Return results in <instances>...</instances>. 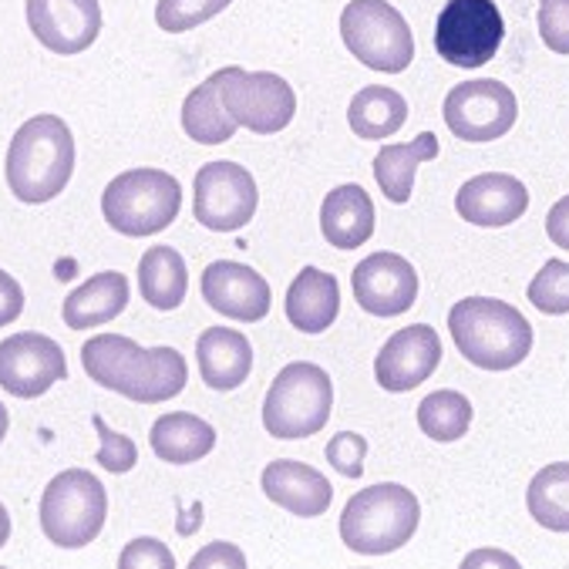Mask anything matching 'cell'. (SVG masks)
Returning <instances> with one entry per match:
<instances>
[{
    "label": "cell",
    "instance_id": "1",
    "mask_svg": "<svg viewBox=\"0 0 569 569\" xmlns=\"http://www.w3.org/2000/svg\"><path fill=\"white\" fill-rule=\"evenodd\" d=\"M84 375L136 405H162L186 391L189 365L176 348H139L132 337L98 333L81 348Z\"/></svg>",
    "mask_w": 569,
    "mask_h": 569
},
{
    "label": "cell",
    "instance_id": "2",
    "mask_svg": "<svg viewBox=\"0 0 569 569\" xmlns=\"http://www.w3.org/2000/svg\"><path fill=\"white\" fill-rule=\"evenodd\" d=\"M448 333L459 355L482 371H512L532 351V323L506 300L466 297L448 310Z\"/></svg>",
    "mask_w": 569,
    "mask_h": 569
},
{
    "label": "cell",
    "instance_id": "3",
    "mask_svg": "<svg viewBox=\"0 0 569 569\" xmlns=\"http://www.w3.org/2000/svg\"><path fill=\"white\" fill-rule=\"evenodd\" d=\"M8 189L28 202L41 206L58 199L74 176V139L64 119L34 116L28 119L8 146Z\"/></svg>",
    "mask_w": 569,
    "mask_h": 569
},
{
    "label": "cell",
    "instance_id": "4",
    "mask_svg": "<svg viewBox=\"0 0 569 569\" xmlns=\"http://www.w3.org/2000/svg\"><path fill=\"white\" fill-rule=\"evenodd\" d=\"M421 522V502L398 482H378L355 492L340 512V542L361 556H388L411 542Z\"/></svg>",
    "mask_w": 569,
    "mask_h": 569
},
{
    "label": "cell",
    "instance_id": "5",
    "mask_svg": "<svg viewBox=\"0 0 569 569\" xmlns=\"http://www.w3.org/2000/svg\"><path fill=\"white\" fill-rule=\"evenodd\" d=\"M182 186L162 169H129L101 192V216L116 233L129 240L156 237L179 219Z\"/></svg>",
    "mask_w": 569,
    "mask_h": 569
},
{
    "label": "cell",
    "instance_id": "6",
    "mask_svg": "<svg viewBox=\"0 0 569 569\" xmlns=\"http://www.w3.org/2000/svg\"><path fill=\"white\" fill-rule=\"evenodd\" d=\"M333 408V385L320 365L293 361L287 365L263 401V428L273 438L297 441L323 431Z\"/></svg>",
    "mask_w": 569,
    "mask_h": 569
},
{
    "label": "cell",
    "instance_id": "7",
    "mask_svg": "<svg viewBox=\"0 0 569 569\" xmlns=\"http://www.w3.org/2000/svg\"><path fill=\"white\" fill-rule=\"evenodd\" d=\"M41 532L61 549L94 542L108 519V492L88 469L58 472L41 496Z\"/></svg>",
    "mask_w": 569,
    "mask_h": 569
},
{
    "label": "cell",
    "instance_id": "8",
    "mask_svg": "<svg viewBox=\"0 0 569 569\" xmlns=\"http://www.w3.org/2000/svg\"><path fill=\"white\" fill-rule=\"evenodd\" d=\"M340 41L381 74H401L415 61V38L401 11L388 0H351L340 11Z\"/></svg>",
    "mask_w": 569,
    "mask_h": 569
},
{
    "label": "cell",
    "instance_id": "9",
    "mask_svg": "<svg viewBox=\"0 0 569 569\" xmlns=\"http://www.w3.org/2000/svg\"><path fill=\"white\" fill-rule=\"evenodd\" d=\"M219 101L226 116L253 136H277L297 116V94L287 78L273 71H247L240 64L219 68Z\"/></svg>",
    "mask_w": 569,
    "mask_h": 569
},
{
    "label": "cell",
    "instance_id": "10",
    "mask_svg": "<svg viewBox=\"0 0 569 569\" xmlns=\"http://www.w3.org/2000/svg\"><path fill=\"white\" fill-rule=\"evenodd\" d=\"M506 38L496 0H448L435 24V51L441 61L476 71L489 64Z\"/></svg>",
    "mask_w": 569,
    "mask_h": 569
},
{
    "label": "cell",
    "instance_id": "11",
    "mask_svg": "<svg viewBox=\"0 0 569 569\" xmlns=\"http://www.w3.org/2000/svg\"><path fill=\"white\" fill-rule=\"evenodd\" d=\"M516 116L519 101L512 88L496 78L455 84L441 104V119L448 132L462 142H496L516 126Z\"/></svg>",
    "mask_w": 569,
    "mask_h": 569
},
{
    "label": "cell",
    "instance_id": "12",
    "mask_svg": "<svg viewBox=\"0 0 569 569\" xmlns=\"http://www.w3.org/2000/svg\"><path fill=\"white\" fill-rule=\"evenodd\" d=\"M196 219L212 233H237L257 216L260 189L250 169L237 162H206L192 182Z\"/></svg>",
    "mask_w": 569,
    "mask_h": 569
},
{
    "label": "cell",
    "instance_id": "13",
    "mask_svg": "<svg viewBox=\"0 0 569 569\" xmlns=\"http://www.w3.org/2000/svg\"><path fill=\"white\" fill-rule=\"evenodd\" d=\"M68 378V361L54 337L24 330L0 340V388L31 401Z\"/></svg>",
    "mask_w": 569,
    "mask_h": 569
},
{
    "label": "cell",
    "instance_id": "14",
    "mask_svg": "<svg viewBox=\"0 0 569 569\" xmlns=\"http://www.w3.org/2000/svg\"><path fill=\"white\" fill-rule=\"evenodd\" d=\"M441 365V337L428 323L401 327L395 337L385 340V348L375 358V381L391 391L405 395L428 381Z\"/></svg>",
    "mask_w": 569,
    "mask_h": 569
},
{
    "label": "cell",
    "instance_id": "15",
    "mask_svg": "<svg viewBox=\"0 0 569 569\" xmlns=\"http://www.w3.org/2000/svg\"><path fill=\"white\" fill-rule=\"evenodd\" d=\"M28 28L54 54H81L101 34L98 0H28Z\"/></svg>",
    "mask_w": 569,
    "mask_h": 569
},
{
    "label": "cell",
    "instance_id": "16",
    "mask_svg": "<svg viewBox=\"0 0 569 569\" xmlns=\"http://www.w3.org/2000/svg\"><path fill=\"white\" fill-rule=\"evenodd\" d=\"M351 287L371 317H401L418 300V273L401 253H371L355 267Z\"/></svg>",
    "mask_w": 569,
    "mask_h": 569
},
{
    "label": "cell",
    "instance_id": "17",
    "mask_svg": "<svg viewBox=\"0 0 569 569\" xmlns=\"http://www.w3.org/2000/svg\"><path fill=\"white\" fill-rule=\"evenodd\" d=\"M202 300L230 320L260 323L270 313V283L247 263L216 260L202 270Z\"/></svg>",
    "mask_w": 569,
    "mask_h": 569
},
{
    "label": "cell",
    "instance_id": "18",
    "mask_svg": "<svg viewBox=\"0 0 569 569\" xmlns=\"http://www.w3.org/2000/svg\"><path fill=\"white\" fill-rule=\"evenodd\" d=\"M529 209V189L509 172H482L469 179L455 196V212L482 230H502L522 219Z\"/></svg>",
    "mask_w": 569,
    "mask_h": 569
},
{
    "label": "cell",
    "instance_id": "19",
    "mask_svg": "<svg viewBox=\"0 0 569 569\" xmlns=\"http://www.w3.org/2000/svg\"><path fill=\"white\" fill-rule=\"evenodd\" d=\"M263 496L287 509L290 516H300V519H317L330 509L333 502V489L327 482V476H320L317 469L303 466V462H293V459H277L263 469Z\"/></svg>",
    "mask_w": 569,
    "mask_h": 569
},
{
    "label": "cell",
    "instance_id": "20",
    "mask_svg": "<svg viewBox=\"0 0 569 569\" xmlns=\"http://www.w3.org/2000/svg\"><path fill=\"white\" fill-rule=\"evenodd\" d=\"M196 361L206 388L237 391L253 371V345L233 327H206L196 340Z\"/></svg>",
    "mask_w": 569,
    "mask_h": 569
},
{
    "label": "cell",
    "instance_id": "21",
    "mask_svg": "<svg viewBox=\"0 0 569 569\" xmlns=\"http://www.w3.org/2000/svg\"><path fill=\"white\" fill-rule=\"evenodd\" d=\"M320 233L337 250H358L375 237V202L365 186L345 182L323 196Z\"/></svg>",
    "mask_w": 569,
    "mask_h": 569
},
{
    "label": "cell",
    "instance_id": "22",
    "mask_svg": "<svg viewBox=\"0 0 569 569\" xmlns=\"http://www.w3.org/2000/svg\"><path fill=\"white\" fill-rule=\"evenodd\" d=\"M283 310H287L290 327H297L300 333H323L327 327H333V320L340 313L337 277L327 270H317V267H303L293 277V283L287 287Z\"/></svg>",
    "mask_w": 569,
    "mask_h": 569
},
{
    "label": "cell",
    "instance_id": "23",
    "mask_svg": "<svg viewBox=\"0 0 569 569\" xmlns=\"http://www.w3.org/2000/svg\"><path fill=\"white\" fill-rule=\"evenodd\" d=\"M129 307V280L119 270H104L71 290L61 303V320L71 330H91L116 320Z\"/></svg>",
    "mask_w": 569,
    "mask_h": 569
},
{
    "label": "cell",
    "instance_id": "24",
    "mask_svg": "<svg viewBox=\"0 0 569 569\" xmlns=\"http://www.w3.org/2000/svg\"><path fill=\"white\" fill-rule=\"evenodd\" d=\"M149 445L159 462L189 466L216 448V428L192 411H166L152 421Z\"/></svg>",
    "mask_w": 569,
    "mask_h": 569
},
{
    "label": "cell",
    "instance_id": "25",
    "mask_svg": "<svg viewBox=\"0 0 569 569\" xmlns=\"http://www.w3.org/2000/svg\"><path fill=\"white\" fill-rule=\"evenodd\" d=\"M408 122V101L401 91L388 84H368L361 88L348 104V126L358 139L381 142L395 139Z\"/></svg>",
    "mask_w": 569,
    "mask_h": 569
},
{
    "label": "cell",
    "instance_id": "26",
    "mask_svg": "<svg viewBox=\"0 0 569 569\" xmlns=\"http://www.w3.org/2000/svg\"><path fill=\"white\" fill-rule=\"evenodd\" d=\"M438 159V139L431 132H421L418 139L411 142H395V146H385L375 159V179H378V189L395 202V206H405L415 192V176H418V166Z\"/></svg>",
    "mask_w": 569,
    "mask_h": 569
},
{
    "label": "cell",
    "instance_id": "27",
    "mask_svg": "<svg viewBox=\"0 0 569 569\" xmlns=\"http://www.w3.org/2000/svg\"><path fill=\"white\" fill-rule=\"evenodd\" d=\"M139 290L152 310H176L189 293L182 253L172 247H149L139 260Z\"/></svg>",
    "mask_w": 569,
    "mask_h": 569
},
{
    "label": "cell",
    "instance_id": "28",
    "mask_svg": "<svg viewBox=\"0 0 569 569\" xmlns=\"http://www.w3.org/2000/svg\"><path fill=\"white\" fill-rule=\"evenodd\" d=\"M237 122L226 116L219 101V71L196 84L182 101V132L199 146H222L237 136Z\"/></svg>",
    "mask_w": 569,
    "mask_h": 569
},
{
    "label": "cell",
    "instance_id": "29",
    "mask_svg": "<svg viewBox=\"0 0 569 569\" xmlns=\"http://www.w3.org/2000/svg\"><path fill=\"white\" fill-rule=\"evenodd\" d=\"M526 509L542 529L569 532V462H552L532 476Z\"/></svg>",
    "mask_w": 569,
    "mask_h": 569
},
{
    "label": "cell",
    "instance_id": "30",
    "mask_svg": "<svg viewBox=\"0 0 569 569\" xmlns=\"http://www.w3.org/2000/svg\"><path fill=\"white\" fill-rule=\"evenodd\" d=\"M418 428L431 441H459L472 428V401L462 391H431L418 405Z\"/></svg>",
    "mask_w": 569,
    "mask_h": 569
},
{
    "label": "cell",
    "instance_id": "31",
    "mask_svg": "<svg viewBox=\"0 0 569 569\" xmlns=\"http://www.w3.org/2000/svg\"><path fill=\"white\" fill-rule=\"evenodd\" d=\"M233 0H159L156 4V24L169 34L192 31L216 14H222Z\"/></svg>",
    "mask_w": 569,
    "mask_h": 569
},
{
    "label": "cell",
    "instance_id": "32",
    "mask_svg": "<svg viewBox=\"0 0 569 569\" xmlns=\"http://www.w3.org/2000/svg\"><path fill=\"white\" fill-rule=\"evenodd\" d=\"M529 303L549 317L569 313V263L546 260L542 270L529 280Z\"/></svg>",
    "mask_w": 569,
    "mask_h": 569
},
{
    "label": "cell",
    "instance_id": "33",
    "mask_svg": "<svg viewBox=\"0 0 569 569\" xmlns=\"http://www.w3.org/2000/svg\"><path fill=\"white\" fill-rule=\"evenodd\" d=\"M91 425H94V431H98V438H101V445H98V466L104 469V472H111V476H126V472H132L136 469V462H139V448H136V441L132 438H126V435H119V431H111L108 425H104V418H91Z\"/></svg>",
    "mask_w": 569,
    "mask_h": 569
},
{
    "label": "cell",
    "instance_id": "34",
    "mask_svg": "<svg viewBox=\"0 0 569 569\" xmlns=\"http://www.w3.org/2000/svg\"><path fill=\"white\" fill-rule=\"evenodd\" d=\"M327 462L345 476V479H361L365 476V459H368V438L358 431H340L327 441Z\"/></svg>",
    "mask_w": 569,
    "mask_h": 569
},
{
    "label": "cell",
    "instance_id": "35",
    "mask_svg": "<svg viewBox=\"0 0 569 569\" xmlns=\"http://www.w3.org/2000/svg\"><path fill=\"white\" fill-rule=\"evenodd\" d=\"M536 24L552 54H569V0H539Z\"/></svg>",
    "mask_w": 569,
    "mask_h": 569
},
{
    "label": "cell",
    "instance_id": "36",
    "mask_svg": "<svg viewBox=\"0 0 569 569\" xmlns=\"http://www.w3.org/2000/svg\"><path fill=\"white\" fill-rule=\"evenodd\" d=\"M119 566H122V569H176V556L169 552L166 542L142 536V539H132V542L122 549Z\"/></svg>",
    "mask_w": 569,
    "mask_h": 569
},
{
    "label": "cell",
    "instance_id": "37",
    "mask_svg": "<svg viewBox=\"0 0 569 569\" xmlns=\"http://www.w3.org/2000/svg\"><path fill=\"white\" fill-rule=\"evenodd\" d=\"M189 566L192 569H216V566H222V569H243L247 566V556H243V549H237L233 542H209L206 549H199L192 559H189Z\"/></svg>",
    "mask_w": 569,
    "mask_h": 569
},
{
    "label": "cell",
    "instance_id": "38",
    "mask_svg": "<svg viewBox=\"0 0 569 569\" xmlns=\"http://www.w3.org/2000/svg\"><path fill=\"white\" fill-rule=\"evenodd\" d=\"M21 313H24V290L8 270H0V327H11Z\"/></svg>",
    "mask_w": 569,
    "mask_h": 569
},
{
    "label": "cell",
    "instance_id": "39",
    "mask_svg": "<svg viewBox=\"0 0 569 569\" xmlns=\"http://www.w3.org/2000/svg\"><path fill=\"white\" fill-rule=\"evenodd\" d=\"M546 237H549L556 247L569 250V196H562V199L549 209V216H546Z\"/></svg>",
    "mask_w": 569,
    "mask_h": 569
},
{
    "label": "cell",
    "instance_id": "40",
    "mask_svg": "<svg viewBox=\"0 0 569 569\" xmlns=\"http://www.w3.org/2000/svg\"><path fill=\"white\" fill-rule=\"evenodd\" d=\"M492 562H496V566H502V562H506V566H519V559H516V556H506V552H499V549H479V552H469L462 566H466V569H472V566L479 569V566H492Z\"/></svg>",
    "mask_w": 569,
    "mask_h": 569
},
{
    "label": "cell",
    "instance_id": "41",
    "mask_svg": "<svg viewBox=\"0 0 569 569\" xmlns=\"http://www.w3.org/2000/svg\"><path fill=\"white\" fill-rule=\"evenodd\" d=\"M8 539H11V512L4 509V502H0V549L8 546Z\"/></svg>",
    "mask_w": 569,
    "mask_h": 569
},
{
    "label": "cell",
    "instance_id": "42",
    "mask_svg": "<svg viewBox=\"0 0 569 569\" xmlns=\"http://www.w3.org/2000/svg\"><path fill=\"white\" fill-rule=\"evenodd\" d=\"M8 428H11V415H8L4 401H0V445H4V438H8Z\"/></svg>",
    "mask_w": 569,
    "mask_h": 569
}]
</instances>
